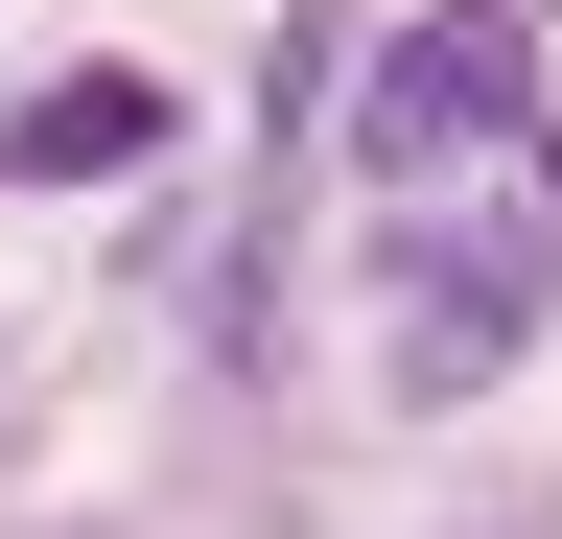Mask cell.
Masks as SVG:
<instances>
[{
	"label": "cell",
	"mask_w": 562,
	"mask_h": 539,
	"mask_svg": "<svg viewBox=\"0 0 562 539\" xmlns=\"http://www.w3.org/2000/svg\"><path fill=\"white\" fill-rule=\"evenodd\" d=\"M539 305H562V142L516 165V212H492V235H422V258H398V398H422V423L492 398V375L539 352Z\"/></svg>",
	"instance_id": "7a4b0ae2"
},
{
	"label": "cell",
	"mask_w": 562,
	"mask_h": 539,
	"mask_svg": "<svg viewBox=\"0 0 562 539\" xmlns=\"http://www.w3.org/2000/svg\"><path fill=\"white\" fill-rule=\"evenodd\" d=\"M351 165H375V188L539 165V0H422L375 71H351Z\"/></svg>",
	"instance_id": "6da1fadb"
},
{
	"label": "cell",
	"mask_w": 562,
	"mask_h": 539,
	"mask_svg": "<svg viewBox=\"0 0 562 539\" xmlns=\"http://www.w3.org/2000/svg\"><path fill=\"white\" fill-rule=\"evenodd\" d=\"M165 142H188V94H165V71H117V47H94V71H47L24 117H0V188H140Z\"/></svg>",
	"instance_id": "3957f363"
},
{
	"label": "cell",
	"mask_w": 562,
	"mask_h": 539,
	"mask_svg": "<svg viewBox=\"0 0 562 539\" xmlns=\"http://www.w3.org/2000/svg\"><path fill=\"white\" fill-rule=\"evenodd\" d=\"M492 539H562V493H516V516H492Z\"/></svg>",
	"instance_id": "277c9868"
}]
</instances>
